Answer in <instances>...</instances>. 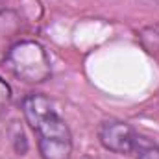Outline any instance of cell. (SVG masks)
Here are the masks:
<instances>
[{"label":"cell","instance_id":"obj_1","mask_svg":"<svg viewBox=\"0 0 159 159\" xmlns=\"http://www.w3.org/2000/svg\"><path fill=\"white\" fill-rule=\"evenodd\" d=\"M22 113L37 133V144L43 159H69L72 137L67 122L59 117L54 104L43 94H30L22 102Z\"/></svg>","mask_w":159,"mask_h":159},{"label":"cell","instance_id":"obj_2","mask_svg":"<svg viewBox=\"0 0 159 159\" xmlns=\"http://www.w3.org/2000/svg\"><path fill=\"white\" fill-rule=\"evenodd\" d=\"M7 63L19 78L26 81H43L50 74V63L44 50L32 41L13 46L7 56Z\"/></svg>","mask_w":159,"mask_h":159},{"label":"cell","instance_id":"obj_3","mask_svg":"<svg viewBox=\"0 0 159 159\" xmlns=\"http://www.w3.org/2000/svg\"><path fill=\"white\" fill-rule=\"evenodd\" d=\"M98 139L109 152L131 154L139 144V135L135 129L122 120H106L98 128Z\"/></svg>","mask_w":159,"mask_h":159},{"label":"cell","instance_id":"obj_4","mask_svg":"<svg viewBox=\"0 0 159 159\" xmlns=\"http://www.w3.org/2000/svg\"><path fill=\"white\" fill-rule=\"evenodd\" d=\"M137 159H159V148L156 144H144L139 148Z\"/></svg>","mask_w":159,"mask_h":159},{"label":"cell","instance_id":"obj_5","mask_svg":"<svg viewBox=\"0 0 159 159\" xmlns=\"http://www.w3.org/2000/svg\"><path fill=\"white\" fill-rule=\"evenodd\" d=\"M9 98H11V91H9V85L0 78V111H4L9 104Z\"/></svg>","mask_w":159,"mask_h":159}]
</instances>
